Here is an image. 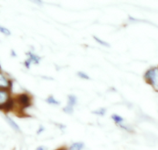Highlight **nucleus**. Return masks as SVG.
<instances>
[{
  "label": "nucleus",
  "instance_id": "nucleus-15",
  "mask_svg": "<svg viewBox=\"0 0 158 150\" xmlns=\"http://www.w3.org/2000/svg\"><path fill=\"white\" fill-rule=\"evenodd\" d=\"M77 75H78L80 77L83 78V79H89V77L87 76V75L85 74V73H81V72H80V73H77Z\"/></svg>",
  "mask_w": 158,
  "mask_h": 150
},
{
  "label": "nucleus",
  "instance_id": "nucleus-4",
  "mask_svg": "<svg viewBox=\"0 0 158 150\" xmlns=\"http://www.w3.org/2000/svg\"><path fill=\"white\" fill-rule=\"evenodd\" d=\"M29 55H30V59H28V60L27 61V62H26V65H27V68H29V64H30L31 63V62H35V63H39V61H40V58L39 57H37V56H36V55H33V54H31V53H28Z\"/></svg>",
  "mask_w": 158,
  "mask_h": 150
},
{
  "label": "nucleus",
  "instance_id": "nucleus-11",
  "mask_svg": "<svg viewBox=\"0 0 158 150\" xmlns=\"http://www.w3.org/2000/svg\"><path fill=\"white\" fill-rule=\"evenodd\" d=\"M112 119H113L114 121H115L116 123H120V122H122L123 121V119L121 117H119V116L116 115V114H114V115H112Z\"/></svg>",
  "mask_w": 158,
  "mask_h": 150
},
{
  "label": "nucleus",
  "instance_id": "nucleus-16",
  "mask_svg": "<svg viewBox=\"0 0 158 150\" xmlns=\"http://www.w3.org/2000/svg\"><path fill=\"white\" fill-rule=\"evenodd\" d=\"M36 150H47V148L45 146H39L36 148Z\"/></svg>",
  "mask_w": 158,
  "mask_h": 150
},
{
  "label": "nucleus",
  "instance_id": "nucleus-13",
  "mask_svg": "<svg viewBox=\"0 0 158 150\" xmlns=\"http://www.w3.org/2000/svg\"><path fill=\"white\" fill-rule=\"evenodd\" d=\"M94 113L96 114H100V115H104L105 113H106V110H105L104 108H101V109L98 110V111H94Z\"/></svg>",
  "mask_w": 158,
  "mask_h": 150
},
{
  "label": "nucleus",
  "instance_id": "nucleus-8",
  "mask_svg": "<svg viewBox=\"0 0 158 150\" xmlns=\"http://www.w3.org/2000/svg\"><path fill=\"white\" fill-rule=\"evenodd\" d=\"M68 99H69V102H68V106L73 107L76 104V97L73 95L68 96Z\"/></svg>",
  "mask_w": 158,
  "mask_h": 150
},
{
  "label": "nucleus",
  "instance_id": "nucleus-7",
  "mask_svg": "<svg viewBox=\"0 0 158 150\" xmlns=\"http://www.w3.org/2000/svg\"><path fill=\"white\" fill-rule=\"evenodd\" d=\"M9 85V82L5 78V76L3 75H2L0 73V87H7Z\"/></svg>",
  "mask_w": 158,
  "mask_h": 150
},
{
  "label": "nucleus",
  "instance_id": "nucleus-10",
  "mask_svg": "<svg viewBox=\"0 0 158 150\" xmlns=\"http://www.w3.org/2000/svg\"><path fill=\"white\" fill-rule=\"evenodd\" d=\"M47 102L49 104H59V102H57L52 96H51L50 97H48V99H47Z\"/></svg>",
  "mask_w": 158,
  "mask_h": 150
},
{
  "label": "nucleus",
  "instance_id": "nucleus-14",
  "mask_svg": "<svg viewBox=\"0 0 158 150\" xmlns=\"http://www.w3.org/2000/svg\"><path fill=\"white\" fill-rule=\"evenodd\" d=\"M64 111L65 112L68 113V114H71V113L73 112V108H72V107L68 106V107H66L64 109Z\"/></svg>",
  "mask_w": 158,
  "mask_h": 150
},
{
  "label": "nucleus",
  "instance_id": "nucleus-6",
  "mask_svg": "<svg viewBox=\"0 0 158 150\" xmlns=\"http://www.w3.org/2000/svg\"><path fill=\"white\" fill-rule=\"evenodd\" d=\"M83 148H84V144L81 142H76V143L72 144L70 150H81Z\"/></svg>",
  "mask_w": 158,
  "mask_h": 150
},
{
  "label": "nucleus",
  "instance_id": "nucleus-9",
  "mask_svg": "<svg viewBox=\"0 0 158 150\" xmlns=\"http://www.w3.org/2000/svg\"><path fill=\"white\" fill-rule=\"evenodd\" d=\"M0 32L2 33H3V34L7 35V36L11 34V32H10L8 29L6 28V27H2V26H0Z\"/></svg>",
  "mask_w": 158,
  "mask_h": 150
},
{
  "label": "nucleus",
  "instance_id": "nucleus-5",
  "mask_svg": "<svg viewBox=\"0 0 158 150\" xmlns=\"http://www.w3.org/2000/svg\"><path fill=\"white\" fill-rule=\"evenodd\" d=\"M6 121L8 122L9 125H10V126L13 128V129L16 130V131H20L19 126H18V125L13 120V119H11L10 117H6Z\"/></svg>",
  "mask_w": 158,
  "mask_h": 150
},
{
  "label": "nucleus",
  "instance_id": "nucleus-12",
  "mask_svg": "<svg viewBox=\"0 0 158 150\" xmlns=\"http://www.w3.org/2000/svg\"><path fill=\"white\" fill-rule=\"evenodd\" d=\"M94 38H95V40L97 41V42L99 43V44H101L102 45L106 46V47H109V44H108V43L105 42V41H102L101 39H99V38H96V37H95V36H94Z\"/></svg>",
  "mask_w": 158,
  "mask_h": 150
},
{
  "label": "nucleus",
  "instance_id": "nucleus-1",
  "mask_svg": "<svg viewBox=\"0 0 158 150\" xmlns=\"http://www.w3.org/2000/svg\"><path fill=\"white\" fill-rule=\"evenodd\" d=\"M146 79L155 86H158V68L150 69L146 73Z\"/></svg>",
  "mask_w": 158,
  "mask_h": 150
},
{
  "label": "nucleus",
  "instance_id": "nucleus-2",
  "mask_svg": "<svg viewBox=\"0 0 158 150\" xmlns=\"http://www.w3.org/2000/svg\"><path fill=\"white\" fill-rule=\"evenodd\" d=\"M9 100V94L5 90H0V107H3Z\"/></svg>",
  "mask_w": 158,
  "mask_h": 150
},
{
  "label": "nucleus",
  "instance_id": "nucleus-3",
  "mask_svg": "<svg viewBox=\"0 0 158 150\" xmlns=\"http://www.w3.org/2000/svg\"><path fill=\"white\" fill-rule=\"evenodd\" d=\"M19 102L23 107H28L30 105V98L27 94H21L19 96Z\"/></svg>",
  "mask_w": 158,
  "mask_h": 150
}]
</instances>
